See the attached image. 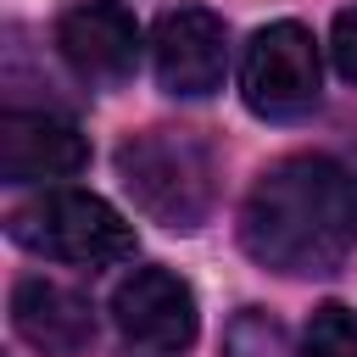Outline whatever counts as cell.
I'll use <instances>...</instances> for the list:
<instances>
[{
  "instance_id": "1",
  "label": "cell",
  "mask_w": 357,
  "mask_h": 357,
  "mask_svg": "<svg viewBox=\"0 0 357 357\" xmlns=\"http://www.w3.org/2000/svg\"><path fill=\"white\" fill-rule=\"evenodd\" d=\"M240 245L284 279L335 273L357 251V173L324 151L279 156L240 206Z\"/></svg>"
},
{
  "instance_id": "2",
  "label": "cell",
  "mask_w": 357,
  "mask_h": 357,
  "mask_svg": "<svg viewBox=\"0 0 357 357\" xmlns=\"http://www.w3.org/2000/svg\"><path fill=\"white\" fill-rule=\"evenodd\" d=\"M117 178L162 229H201L218 201V156L195 128H139L117 145Z\"/></svg>"
},
{
  "instance_id": "3",
  "label": "cell",
  "mask_w": 357,
  "mask_h": 357,
  "mask_svg": "<svg viewBox=\"0 0 357 357\" xmlns=\"http://www.w3.org/2000/svg\"><path fill=\"white\" fill-rule=\"evenodd\" d=\"M6 229L22 251L50 257V262H73V268H112V262L134 257L128 218L89 190H45V195L22 201L6 218Z\"/></svg>"
},
{
  "instance_id": "4",
  "label": "cell",
  "mask_w": 357,
  "mask_h": 357,
  "mask_svg": "<svg viewBox=\"0 0 357 357\" xmlns=\"http://www.w3.org/2000/svg\"><path fill=\"white\" fill-rule=\"evenodd\" d=\"M240 95L257 117L268 123H296L318 106L324 95V67H318V39L301 22H268L251 33L240 56Z\"/></svg>"
},
{
  "instance_id": "5",
  "label": "cell",
  "mask_w": 357,
  "mask_h": 357,
  "mask_svg": "<svg viewBox=\"0 0 357 357\" xmlns=\"http://www.w3.org/2000/svg\"><path fill=\"white\" fill-rule=\"evenodd\" d=\"M151 67L156 84L178 100H201L229 73V28L206 6H173L151 28Z\"/></svg>"
},
{
  "instance_id": "6",
  "label": "cell",
  "mask_w": 357,
  "mask_h": 357,
  "mask_svg": "<svg viewBox=\"0 0 357 357\" xmlns=\"http://www.w3.org/2000/svg\"><path fill=\"white\" fill-rule=\"evenodd\" d=\"M56 50L84 84L117 89L139 67V17L117 0H78L56 17Z\"/></svg>"
},
{
  "instance_id": "7",
  "label": "cell",
  "mask_w": 357,
  "mask_h": 357,
  "mask_svg": "<svg viewBox=\"0 0 357 357\" xmlns=\"http://www.w3.org/2000/svg\"><path fill=\"white\" fill-rule=\"evenodd\" d=\"M112 318L123 329L128 346L156 351V357H178L195 340V290L173 273V268H134L117 290H112Z\"/></svg>"
},
{
  "instance_id": "8",
  "label": "cell",
  "mask_w": 357,
  "mask_h": 357,
  "mask_svg": "<svg viewBox=\"0 0 357 357\" xmlns=\"http://www.w3.org/2000/svg\"><path fill=\"white\" fill-rule=\"evenodd\" d=\"M89 162V139L56 112H6L0 117V178L6 184H45L73 178Z\"/></svg>"
},
{
  "instance_id": "9",
  "label": "cell",
  "mask_w": 357,
  "mask_h": 357,
  "mask_svg": "<svg viewBox=\"0 0 357 357\" xmlns=\"http://www.w3.org/2000/svg\"><path fill=\"white\" fill-rule=\"evenodd\" d=\"M11 329L45 357H78L95 340V307L84 290L45 279V273H28L11 290Z\"/></svg>"
},
{
  "instance_id": "10",
  "label": "cell",
  "mask_w": 357,
  "mask_h": 357,
  "mask_svg": "<svg viewBox=\"0 0 357 357\" xmlns=\"http://www.w3.org/2000/svg\"><path fill=\"white\" fill-rule=\"evenodd\" d=\"M223 357H290V335L273 312L240 307L223 329Z\"/></svg>"
},
{
  "instance_id": "11",
  "label": "cell",
  "mask_w": 357,
  "mask_h": 357,
  "mask_svg": "<svg viewBox=\"0 0 357 357\" xmlns=\"http://www.w3.org/2000/svg\"><path fill=\"white\" fill-rule=\"evenodd\" d=\"M301 357H357V318L340 301L312 307L307 329H301Z\"/></svg>"
},
{
  "instance_id": "12",
  "label": "cell",
  "mask_w": 357,
  "mask_h": 357,
  "mask_svg": "<svg viewBox=\"0 0 357 357\" xmlns=\"http://www.w3.org/2000/svg\"><path fill=\"white\" fill-rule=\"evenodd\" d=\"M329 56L346 84H357V6H340L329 22Z\"/></svg>"
}]
</instances>
